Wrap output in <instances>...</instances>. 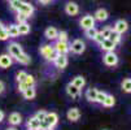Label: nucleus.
Wrapping results in <instances>:
<instances>
[{
    "label": "nucleus",
    "instance_id": "obj_1",
    "mask_svg": "<svg viewBox=\"0 0 131 130\" xmlns=\"http://www.w3.org/2000/svg\"><path fill=\"white\" fill-rule=\"evenodd\" d=\"M40 53H42V56L48 60V61H54L56 57L59 56V53L54 51L53 46H49V44H44L40 47Z\"/></svg>",
    "mask_w": 131,
    "mask_h": 130
},
{
    "label": "nucleus",
    "instance_id": "obj_2",
    "mask_svg": "<svg viewBox=\"0 0 131 130\" xmlns=\"http://www.w3.org/2000/svg\"><path fill=\"white\" fill-rule=\"evenodd\" d=\"M69 48H70V51H71L73 53L81 55V53L84 52V49H86V44H84L83 41H81V39H75V41H73V42H71V44L69 46Z\"/></svg>",
    "mask_w": 131,
    "mask_h": 130
},
{
    "label": "nucleus",
    "instance_id": "obj_3",
    "mask_svg": "<svg viewBox=\"0 0 131 130\" xmlns=\"http://www.w3.org/2000/svg\"><path fill=\"white\" fill-rule=\"evenodd\" d=\"M103 61L106 66H116L118 64V56L114 52H106L103 57Z\"/></svg>",
    "mask_w": 131,
    "mask_h": 130
},
{
    "label": "nucleus",
    "instance_id": "obj_4",
    "mask_svg": "<svg viewBox=\"0 0 131 130\" xmlns=\"http://www.w3.org/2000/svg\"><path fill=\"white\" fill-rule=\"evenodd\" d=\"M22 52H24V49H22V47L18 44V43L12 42V43L8 44V53L12 56V59H16L18 55H21Z\"/></svg>",
    "mask_w": 131,
    "mask_h": 130
},
{
    "label": "nucleus",
    "instance_id": "obj_5",
    "mask_svg": "<svg viewBox=\"0 0 131 130\" xmlns=\"http://www.w3.org/2000/svg\"><path fill=\"white\" fill-rule=\"evenodd\" d=\"M79 25H81L82 29H84V30H87V29H90V27H95V18H93V16L87 14V16L82 17V20L79 21Z\"/></svg>",
    "mask_w": 131,
    "mask_h": 130
},
{
    "label": "nucleus",
    "instance_id": "obj_6",
    "mask_svg": "<svg viewBox=\"0 0 131 130\" xmlns=\"http://www.w3.org/2000/svg\"><path fill=\"white\" fill-rule=\"evenodd\" d=\"M53 48H54V51L57 52L59 55H68V52L70 51L68 42H59V41H57V42L54 43Z\"/></svg>",
    "mask_w": 131,
    "mask_h": 130
},
{
    "label": "nucleus",
    "instance_id": "obj_7",
    "mask_svg": "<svg viewBox=\"0 0 131 130\" xmlns=\"http://www.w3.org/2000/svg\"><path fill=\"white\" fill-rule=\"evenodd\" d=\"M12 64H13V59L9 53L0 55V68L2 69H8L9 66H12Z\"/></svg>",
    "mask_w": 131,
    "mask_h": 130
},
{
    "label": "nucleus",
    "instance_id": "obj_8",
    "mask_svg": "<svg viewBox=\"0 0 131 130\" xmlns=\"http://www.w3.org/2000/svg\"><path fill=\"white\" fill-rule=\"evenodd\" d=\"M44 121H46L47 126H49V127H54L56 125L59 124V115L56 113V112H49V113H47Z\"/></svg>",
    "mask_w": 131,
    "mask_h": 130
},
{
    "label": "nucleus",
    "instance_id": "obj_9",
    "mask_svg": "<svg viewBox=\"0 0 131 130\" xmlns=\"http://www.w3.org/2000/svg\"><path fill=\"white\" fill-rule=\"evenodd\" d=\"M18 12L24 13V14L29 18V17L32 16V13H34V7H32L30 3H27V2H22V4H21L20 9H18Z\"/></svg>",
    "mask_w": 131,
    "mask_h": 130
},
{
    "label": "nucleus",
    "instance_id": "obj_10",
    "mask_svg": "<svg viewBox=\"0 0 131 130\" xmlns=\"http://www.w3.org/2000/svg\"><path fill=\"white\" fill-rule=\"evenodd\" d=\"M113 30H114L116 33H118V34L122 35L123 33H126V31L128 30V24H127L125 20H118V21L114 24Z\"/></svg>",
    "mask_w": 131,
    "mask_h": 130
},
{
    "label": "nucleus",
    "instance_id": "obj_11",
    "mask_svg": "<svg viewBox=\"0 0 131 130\" xmlns=\"http://www.w3.org/2000/svg\"><path fill=\"white\" fill-rule=\"evenodd\" d=\"M53 63H54L56 68H59V69H65V68L68 66V56H66V55H59Z\"/></svg>",
    "mask_w": 131,
    "mask_h": 130
},
{
    "label": "nucleus",
    "instance_id": "obj_12",
    "mask_svg": "<svg viewBox=\"0 0 131 130\" xmlns=\"http://www.w3.org/2000/svg\"><path fill=\"white\" fill-rule=\"evenodd\" d=\"M65 12H66L69 16H77L78 12H79V7H78L77 3L70 2V3H68V4L65 5Z\"/></svg>",
    "mask_w": 131,
    "mask_h": 130
},
{
    "label": "nucleus",
    "instance_id": "obj_13",
    "mask_svg": "<svg viewBox=\"0 0 131 130\" xmlns=\"http://www.w3.org/2000/svg\"><path fill=\"white\" fill-rule=\"evenodd\" d=\"M8 122H9V125H12V126H17V125H20V124L22 122V116L18 113V112H13V113L9 115Z\"/></svg>",
    "mask_w": 131,
    "mask_h": 130
},
{
    "label": "nucleus",
    "instance_id": "obj_14",
    "mask_svg": "<svg viewBox=\"0 0 131 130\" xmlns=\"http://www.w3.org/2000/svg\"><path fill=\"white\" fill-rule=\"evenodd\" d=\"M66 117H68V120H70L71 122L78 121L79 117H81L79 109H78V108H71V109H69V111H68V113H66Z\"/></svg>",
    "mask_w": 131,
    "mask_h": 130
},
{
    "label": "nucleus",
    "instance_id": "obj_15",
    "mask_svg": "<svg viewBox=\"0 0 131 130\" xmlns=\"http://www.w3.org/2000/svg\"><path fill=\"white\" fill-rule=\"evenodd\" d=\"M66 92H68V95H69L70 98L77 99V98L79 96V94H81V90H79L78 87H75L74 85L69 83V85L66 86Z\"/></svg>",
    "mask_w": 131,
    "mask_h": 130
},
{
    "label": "nucleus",
    "instance_id": "obj_16",
    "mask_svg": "<svg viewBox=\"0 0 131 130\" xmlns=\"http://www.w3.org/2000/svg\"><path fill=\"white\" fill-rule=\"evenodd\" d=\"M108 17H109L108 11H106V9H103V8H101V9H97V11L95 12V16H93V18H95V20H97V21H100V22L108 20Z\"/></svg>",
    "mask_w": 131,
    "mask_h": 130
},
{
    "label": "nucleus",
    "instance_id": "obj_17",
    "mask_svg": "<svg viewBox=\"0 0 131 130\" xmlns=\"http://www.w3.org/2000/svg\"><path fill=\"white\" fill-rule=\"evenodd\" d=\"M100 47H101V49H104L105 52H114L116 44H114L113 42H110L109 39H104V41L100 43Z\"/></svg>",
    "mask_w": 131,
    "mask_h": 130
},
{
    "label": "nucleus",
    "instance_id": "obj_18",
    "mask_svg": "<svg viewBox=\"0 0 131 130\" xmlns=\"http://www.w3.org/2000/svg\"><path fill=\"white\" fill-rule=\"evenodd\" d=\"M97 91L99 90H96V88H88L87 91H86V99L88 100V102H91V103H96V96H97Z\"/></svg>",
    "mask_w": 131,
    "mask_h": 130
},
{
    "label": "nucleus",
    "instance_id": "obj_19",
    "mask_svg": "<svg viewBox=\"0 0 131 130\" xmlns=\"http://www.w3.org/2000/svg\"><path fill=\"white\" fill-rule=\"evenodd\" d=\"M46 35V38L49 39V41H54V39H57V35H59V31L56 27H48L44 33Z\"/></svg>",
    "mask_w": 131,
    "mask_h": 130
},
{
    "label": "nucleus",
    "instance_id": "obj_20",
    "mask_svg": "<svg viewBox=\"0 0 131 130\" xmlns=\"http://www.w3.org/2000/svg\"><path fill=\"white\" fill-rule=\"evenodd\" d=\"M22 95L25 99L27 100H32L35 96H36V91H35V87H27L24 92H22Z\"/></svg>",
    "mask_w": 131,
    "mask_h": 130
},
{
    "label": "nucleus",
    "instance_id": "obj_21",
    "mask_svg": "<svg viewBox=\"0 0 131 130\" xmlns=\"http://www.w3.org/2000/svg\"><path fill=\"white\" fill-rule=\"evenodd\" d=\"M70 83L74 85L75 87H78V88L81 90L82 87H84V85H86V79H84L82 76H77V77H74V78H73V81H71Z\"/></svg>",
    "mask_w": 131,
    "mask_h": 130
},
{
    "label": "nucleus",
    "instance_id": "obj_22",
    "mask_svg": "<svg viewBox=\"0 0 131 130\" xmlns=\"http://www.w3.org/2000/svg\"><path fill=\"white\" fill-rule=\"evenodd\" d=\"M16 60L20 63V64H22V65H29L30 64V61H31V59H30V56L27 53H25V52H22L21 55H18V56L16 57Z\"/></svg>",
    "mask_w": 131,
    "mask_h": 130
},
{
    "label": "nucleus",
    "instance_id": "obj_23",
    "mask_svg": "<svg viewBox=\"0 0 131 130\" xmlns=\"http://www.w3.org/2000/svg\"><path fill=\"white\" fill-rule=\"evenodd\" d=\"M27 129H40V121L36 120L35 117H30L26 122Z\"/></svg>",
    "mask_w": 131,
    "mask_h": 130
},
{
    "label": "nucleus",
    "instance_id": "obj_24",
    "mask_svg": "<svg viewBox=\"0 0 131 130\" xmlns=\"http://www.w3.org/2000/svg\"><path fill=\"white\" fill-rule=\"evenodd\" d=\"M17 27H18V34H20V35H27V34L30 33V25H29L27 22H25V24H18Z\"/></svg>",
    "mask_w": 131,
    "mask_h": 130
},
{
    "label": "nucleus",
    "instance_id": "obj_25",
    "mask_svg": "<svg viewBox=\"0 0 131 130\" xmlns=\"http://www.w3.org/2000/svg\"><path fill=\"white\" fill-rule=\"evenodd\" d=\"M7 31H8V35H9V38H17L18 35V27L17 25H9L8 27H5Z\"/></svg>",
    "mask_w": 131,
    "mask_h": 130
},
{
    "label": "nucleus",
    "instance_id": "obj_26",
    "mask_svg": "<svg viewBox=\"0 0 131 130\" xmlns=\"http://www.w3.org/2000/svg\"><path fill=\"white\" fill-rule=\"evenodd\" d=\"M104 107H106V108H110V107H113L114 104H116V99H114V96L113 95H106V98L104 99V102L101 103Z\"/></svg>",
    "mask_w": 131,
    "mask_h": 130
},
{
    "label": "nucleus",
    "instance_id": "obj_27",
    "mask_svg": "<svg viewBox=\"0 0 131 130\" xmlns=\"http://www.w3.org/2000/svg\"><path fill=\"white\" fill-rule=\"evenodd\" d=\"M110 42H113L116 46L121 42V34H118V33H116L114 30H112V33H110V35H109V38H108Z\"/></svg>",
    "mask_w": 131,
    "mask_h": 130
},
{
    "label": "nucleus",
    "instance_id": "obj_28",
    "mask_svg": "<svg viewBox=\"0 0 131 130\" xmlns=\"http://www.w3.org/2000/svg\"><path fill=\"white\" fill-rule=\"evenodd\" d=\"M121 86H122V90H123L125 92L130 94V92H131V78H125V79L122 81Z\"/></svg>",
    "mask_w": 131,
    "mask_h": 130
},
{
    "label": "nucleus",
    "instance_id": "obj_29",
    "mask_svg": "<svg viewBox=\"0 0 131 130\" xmlns=\"http://www.w3.org/2000/svg\"><path fill=\"white\" fill-rule=\"evenodd\" d=\"M97 33H99V31H97L96 27H90V29L86 30L84 34H86V36H87L88 39H95V36L97 35Z\"/></svg>",
    "mask_w": 131,
    "mask_h": 130
},
{
    "label": "nucleus",
    "instance_id": "obj_30",
    "mask_svg": "<svg viewBox=\"0 0 131 130\" xmlns=\"http://www.w3.org/2000/svg\"><path fill=\"white\" fill-rule=\"evenodd\" d=\"M21 4H22V0H9V5H10V8L13 11H17L18 12Z\"/></svg>",
    "mask_w": 131,
    "mask_h": 130
},
{
    "label": "nucleus",
    "instance_id": "obj_31",
    "mask_svg": "<svg viewBox=\"0 0 131 130\" xmlns=\"http://www.w3.org/2000/svg\"><path fill=\"white\" fill-rule=\"evenodd\" d=\"M26 77H27V73L25 72V70H21V72H18L17 74H16V81L20 83V82H24L25 79H26Z\"/></svg>",
    "mask_w": 131,
    "mask_h": 130
},
{
    "label": "nucleus",
    "instance_id": "obj_32",
    "mask_svg": "<svg viewBox=\"0 0 131 130\" xmlns=\"http://www.w3.org/2000/svg\"><path fill=\"white\" fill-rule=\"evenodd\" d=\"M16 20L18 24H25L26 20H27V17L24 14V13H20V12H17V16H16Z\"/></svg>",
    "mask_w": 131,
    "mask_h": 130
},
{
    "label": "nucleus",
    "instance_id": "obj_33",
    "mask_svg": "<svg viewBox=\"0 0 131 130\" xmlns=\"http://www.w3.org/2000/svg\"><path fill=\"white\" fill-rule=\"evenodd\" d=\"M106 92H104V91H97V96H96V103H103L104 102V99L106 98Z\"/></svg>",
    "mask_w": 131,
    "mask_h": 130
},
{
    "label": "nucleus",
    "instance_id": "obj_34",
    "mask_svg": "<svg viewBox=\"0 0 131 130\" xmlns=\"http://www.w3.org/2000/svg\"><path fill=\"white\" fill-rule=\"evenodd\" d=\"M29 87H34L35 86V78L32 77V76H30V74H27V77H26V79L24 81Z\"/></svg>",
    "mask_w": 131,
    "mask_h": 130
},
{
    "label": "nucleus",
    "instance_id": "obj_35",
    "mask_svg": "<svg viewBox=\"0 0 131 130\" xmlns=\"http://www.w3.org/2000/svg\"><path fill=\"white\" fill-rule=\"evenodd\" d=\"M57 41L59 42H68V33L66 31H59Z\"/></svg>",
    "mask_w": 131,
    "mask_h": 130
},
{
    "label": "nucleus",
    "instance_id": "obj_36",
    "mask_svg": "<svg viewBox=\"0 0 131 130\" xmlns=\"http://www.w3.org/2000/svg\"><path fill=\"white\" fill-rule=\"evenodd\" d=\"M46 116H47V112H46V111H39V112L36 113L34 117L42 122V121H44V120H46Z\"/></svg>",
    "mask_w": 131,
    "mask_h": 130
},
{
    "label": "nucleus",
    "instance_id": "obj_37",
    "mask_svg": "<svg viewBox=\"0 0 131 130\" xmlns=\"http://www.w3.org/2000/svg\"><path fill=\"white\" fill-rule=\"evenodd\" d=\"M7 39H9V35H8L7 29L4 27V29L0 30V41H7Z\"/></svg>",
    "mask_w": 131,
    "mask_h": 130
},
{
    "label": "nucleus",
    "instance_id": "obj_38",
    "mask_svg": "<svg viewBox=\"0 0 131 130\" xmlns=\"http://www.w3.org/2000/svg\"><path fill=\"white\" fill-rule=\"evenodd\" d=\"M112 30H113L112 27H105V29H104L103 31H100V33H101V35L104 36V39H108V38H109V35H110Z\"/></svg>",
    "mask_w": 131,
    "mask_h": 130
},
{
    "label": "nucleus",
    "instance_id": "obj_39",
    "mask_svg": "<svg viewBox=\"0 0 131 130\" xmlns=\"http://www.w3.org/2000/svg\"><path fill=\"white\" fill-rule=\"evenodd\" d=\"M93 41H95V42H97V43H99V44H100V43H101V42H103V41H104V36H103V35H101V33H100V31H99V33H97V35H96V36H95V39H93Z\"/></svg>",
    "mask_w": 131,
    "mask_h": 130
},
{
    "label": "nucleus",
    "instance_id": "obj_40",
    "mask_svg": "<svg viewBox=\"0 0 131 130\" xmlns=\"http://www.w3.org/2000/svg\"><path fill=\"white\" fill-rule=\"evenodd\" d=\"M27 87H29V86H27L25 82H20V83H18V90H20L21 92H24V91H25Z\"/></svg>",
    "mask_w": 131,
    "mask_h": 130
},
{
    "label": "nucleus",
    "instance_id": "obj_41",
    "mask_svg": "<svg viewBox=\"0 0 131 130\" xmlns=\"http://www.w3.org/2000/svg\"><path fill=\"white\" fill-rule=\"evenodd\" d=\"M4 90H5V85H4L3 81H0V94H3Z\"/></svg>",
    "mask_w": 131,
    "mask_h": 130
},
{
    "label": "nucleus",
    "instance_id": "obj_42",
    "mask_svg": "<svg viewBox=\"0 0 131 130\" xmlns=\"http://www.w3.org/2000/svg\"><path fill=\"white\" fill-rule=\"evenodd\" d=\"M4 117H5V115H4V112H3V111H0V122H2V121L4 120Z\"/></svg>",
    "mask_w": 131,
    "mask_h": 130
},
{
    "label": "nucleus",
    "instance_id": "obj_43",
    "mask_svg": "<svg viewBox=\"0 0 131 130\" xmlns=\"http://www.w3.org/2000/svg\"><path fill=\"white\" fill-rule=\"evenodd\" d=\"M51 2H52V0H39V3H42V4H48Z\"/></svg>",
    "mask_w": 131,
    "mask_h": 130
},
{
    "label": "nucleus",
    "instance_id": "obj_44",
    "mask_svg": "<svg viewBox=\"0 0 131 130\" xmlns=\"http://www.w3.org/2000/svg\"><path fill=\"white\" fill-rule=\"evenodd\" d=\"M5 130H18V129H17L16 126H9V127H7Z\"/></svg>",
    "mask_w": 131,
    "mask_h": 130
},
{
    "label": "nucleus",
    "instance_id": "obj_45",
    "mask_svg": "<svg viewBox=\"0 0 131 130\" xmlns=\"http://www.w3.org/2000/svg\"><path fill=\"white\" fill-rule=\"evenodd\" d=\"M40 130H53V127H49V126H47V127H44V129H40Z\"/></svg>",
    "mask_w": 131,
    "mask_h": 130
},
{
    "label": "nucleus",
    "instance_id": "obj_46",
    "mask_svg": "<svg viewBox=\"0 0 131 130\" xmlns=\"http://www.w3.org/2000/svg\"><path fill=\"white\" fill-rule=\"evenodd\" d=\"M2 29H4V25H3V22H2V21H0V30H2Z\"/></svg>",
    "mask_w": 131,
    "mask_h": 130
},
{
    "label": "nucleus",
    "instance_id": "obj_47",
    "mask_svg": "<svg viewBox=\"0 0 131 130\" xmlns=\"http://www.w3.org/2000/svg\"><path fill=\"white\" fill-rule=\"evenodd\" d=\"M27 130H40V129H27Z\"/></svg>",
    "mask_w": 131,
    "mask_h": 130
}]
</instances>
